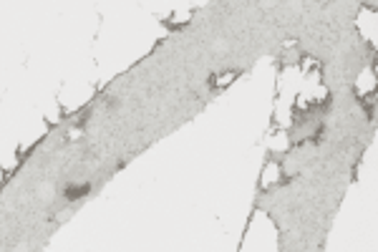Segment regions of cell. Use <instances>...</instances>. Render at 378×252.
I'll return each instance as SVG.
<instances>
[{
    "label": "cell",
    "mask_w": 378,
    "mask_h": 252,
    "mask_svg": "<svg viewBox=\"0 0 378 252\" xmlns=\"http://www.w3.org/2000/svg\"><path fill=\"white\" fill-rule=\"evenodd\" d=\"M237 76H240V71H235V68H232V71H225V73H217V76H212L209 86H212V89H227Z\"/></svg>",
    "instance_id": "1"
},
{
    "label": "cell",
    "mask_w": 378,
    "mask_h": 252,
    "mask_svg": "<svg viewBox=\"0 0 378 252\" xmlns=\"http://www.w3.org/2000/svg\"><path fill=\"white\" fill-rule=\"evenodd\" d=\"M86 189H88V187H73V189H69V197H78V194H86Z\"/></svg>",
    "instance_id": "2"
}]
</instances>
